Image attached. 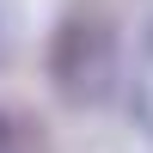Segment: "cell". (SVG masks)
I'll list each match as a JSON object with an SVG mask.
<instances>
[{
    "label": "cell",
    "instance_id": "1",
    "mask_svg": "<svg viewBox=\"0 0 153 153\" xmlns=\"http://www.w3.org/2000/svg\"><path fill=\"white\" fill-rule=\"evenodd\" d=\"M43 74H49V92L68 110H104L123 92V74H129L117 12L104 0H68L61 19L49 25Z\"/></svg>",
    "mask_w": 153,
    "mask_h": 153
},
{
    "label": "cell",
    "instance_id": "2",
    "mask_svg": "<svg viewBox=\"0 0 153 153\" xmlns=\"http://www.w3.org/2000/svg\"><path fill=\"white\" fill-rule=\"evenodd\" d=\"M129 117H135V129L153 141V19H147L141 49H135V61H129Z\"/></svg>",
    "mask_w": 153,
    "mask_h": 153
},
{
    "label": "cell",
    "instance_id": "3",
    "mask_svg": "<svg viewBox=\"0 0 153 153\" xmlns=\"http://www.w3.org/2000/svg\"><path fill=\"white\" fill-rule=\"evenodd\" d=\"M0 153H55L43 117L25 104H0Z\"/></svg>",
    "mask_w": 153,
    "mask_h": 153
},
{
    "label": "cell",
    "instance_id": "4",
    "mask_svg": "<svg viewBox=\"0 0 153 153\" xmlns=\"http://www.w3.org/2000/svg\"><path fill=\"white\" fill-rule=\"evenodd\" d=\"M0 68H6V25H0Z\"/></svg>",
    "mask_w": 153,
    "mask_h": 153
}]
</instances>
